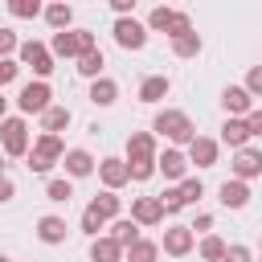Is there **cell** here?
Wrapping results in <instances>:
<instances>
[{
    "mask_svg": "<svg viewBox=\"0 0 262 262\" xmlns=\"http://www.w3.org/2000/svg\"><path fill=\"white\" fill-rule=\"evenodd\" d=\"M143 156H156V135L151 131H131L127 135V160H143Z\"/></svg>",
    "mask_w": 262,
    "mask_h": 262,
    "instance_id": "7402d4cb",
    "label": "cell"
},
{
    "mask_svg": "<svg viewBox=\"0 0 262 262\" xmlns=\"http://www.w3.org/2000/svg\"><path fill=\"white\" fill-rule=\"evenodd\" d=\"M246 131H250V139H254V135L262 139V111H258V106H254V111L246 115Z\"/></svg>",
    "mask_w": 262,
    "mask_h": 262,
    "instance_id": "7bdbcfd3",
    "label": "cell"
},
{
    "mask_svg": "<svg viewBox=\"0 0 262 262\" xmlns=\"http://www.w3.org/2000/svg\"><path fill=\"white\" fill-rule=\"evenodd\" d=\"M90 262H123V246L115 237L98 233V237H90Z\"/></svg>",
    "mask_w": 262,
    "mask_h": 262,
    "instance_id": "ac0fdd59",
    "label": "cell"
},
{
    "mask_svg": "<svg viewBox=\"0 0 262 262\" xmlns=\"http://www.w3.org/2000/svg\"><path fill=\"white\" fill-rule=\"evenodd\" d=\"M0 262H12V258H4V254H0Z\"/></svg>",
    "mask_w": 262,
    "mask_h": 262,
    "instance_id": "681fc988",
    "label": "cell"
},
{
    "mask_svg": "<svg viewBox=\"0 0 262 262\" xmlns=\"http://www.w3.org/2000/svg\"><path fill=\"white\" fill-rule=\"evenodd\" d=\"M115 45L119 49H127V53H135V49H143L147 45V25H139L135 16H115Z\"/></svg>",
    "mask_w": 262,
    "mask_h": 262,
    "instance_id": "8992f818",
    "label": "cell"
},
{
    "mask_svg": "<svg viewBox=\"0 0 262 262\" xmlns=\"http://www.w3.org/2000/svg\"><path fill=\"white\" fill-rule=\"evenodd\" d=\"M94 156L86 151V147H66V156H61V168H66V176H74V180H82V176H90L94 172Z\"/></svg>",
    "mask_w": 262,
    "mask_h": 262,
    "instance_id": "4fadbf2b",
    "label": "cell"
},
{
    "mask_svg": "<svg viewBox=\"0 0 262 262\" xmlns=\"http://www.w3.org/2000/svg\"><path fill=\"white\" fill-rule=\"evenodd\" d=\"M106 4H111V8L119 12V16H131V8H135L139 0H106Z\"/></svg>",
    "mask_w": 262,
    "mask_h": 262,
    "instance_id": "bcb514c9",
    "label": "cell"
},
{
    "mask_svg": "<svg viewBox=\"0 0 262 262\" xmlns=\"http://www.w3.org/2000/svg\"><path fill=\"white\" fill-rule=\"evenodd\" d=\"M61 156H66V143H61V135H37V143L29 147V172H37V176H45L53 164H61Z\"/></svg>",
    "mask_w": 262,
    "mask_h": 262,
    "instance_id": "7a4b0ae2",
    "label": "cell"
},
{
    "mask_svg": "<svg viewBox=\"0 0 262 262\" xmlns=\"http://www.w3.org/2000/svg\"><path fill=\"white\" fill-rule=\"evenodd\" d=\"M156 172H164V180H184L188 176V156L180 151V147H164L160 156H156Z\"/></svg>",
    "mask_w": 262,
    "mask_h": 262,
    "instance_id": "9c48e42d",
    "label": "cell"
},
{
    "mask_svg": "<svg viewBox=\"0 0 262 262\" xmlns=\"http://www.w3.org/2000/svg\"><path fill=\"white\" fill-rule=\"evenodd\" d=\"M172 16H176V12L164 8V4L151 8V16H147V33H168V29H172Z\"/></svg>",
    "mask_w": 262,
    "mask_h": 262,
    "instance_id": "d6a6232c",
    "label": "cell"
},
{
    "mask_svg": "<svg viewBox=\"0 0 262 262\" xmlns=\"http://www.w3.org/2000/svg\"><path fill=\"white\" fill-rule=\"evenodd\" d=\"M192 246H196V233H192L188 225H172V229H164V237H160V250H164L168 258H184Z\"/></svg>",
    "mask_w": 262,
    "mask_h": 262,
    "instance_id": "ba28073f",
    "label": "cell"
},
{
    "mask_svg": "<svg viewBox=\"0 0 262 262\" xmlns=\"http://www.w3.org/2000/svg\"><path fill=\"white\" fill-rule=\"evenodd\" d=\"M217 201H221L225 209H246V205H250V184H246V180H221Z\"/></svg>",
    "mask_w": 262,
    "mask_h": 262,
    "instance_id": "2e32d148",
    "label": "cell"
},
{
    "mask_svg": "<svg viewBox=\"0 0 262 262\" xmlns=\"http://www.w3.org/2000/svg\"><path fill=\"white\" fill-rule=\"evenodd\" d=\"M49 4H57V0H49Z\"/></svg>",
    "mask_w": 262,
    "mask_h": 262,
    "instance_id": "f907efd6",
    "label": "cell"
},
{
    "mask_svg": "<svg viewBox=\"0 0 262 262\" xmlns=\"http://www.w3.org/2000/svg\"><path fill=\"white\" fill-rule=\"evenodd\" d=\"M176 188H180V201H184V205H196V201L205 196V184H201V176H184Z\"/></svg>",
    "mask_w": 262,
    "mask_h": 262,
    "instance_id": "4dcf8cb0",
    "label": "cell"
},
{
    "mask_svg": "<svg viewBox=\"0 0 262 262\" xmlns=\"http://www.w3.org/2000/svg\"><path fill=\"white\" fill-rule=\"evenodd\" d=\"M156 201L164 205V217H168V213H180V209H184V201H180V188H164V192H160Z\"/></svg>",
    "mask_w": 262,
    "mask_h": 262,
    "instance_id": "8d00e7d4",
    "label": "cell"
},
{
    "mask_svg": "<svg viewBox=\"0 0 262 262\" xmlns=\"http://www.w3.org/2000/svg\"><path fill=\"white\" fill-rule=\"evenodd\" d=\"M221 106H225L229 119H246V115L254 111V98H250L246 86H225V90H221Z\"/></svg>",
    "mask_w": 262,
    "mask_h": 262,
    "instance_id": "30bf717a",
    "label": "cell"
},
{
    "mask_svg": "<svg viewBox=\"0 0 262 262\" xmlns=\"http://www.w3.org/2000/svg\"><path fill=\"white\" fill-rule=\"evenodd\" d=\"M172 53H176V57H196V53H201V33L192 29V33H184V37H172Z\"/></svg>",
    "mask_w": 262,
    "mask_h": 262,
    "instance_id": "f1b7e54d",
    "label": "cell"
},
{
    "mask_svg": "<svg viewBox=\"0 0 262 262\" xmlns=\"http://www.w3.org/2000/svg\"><path fill=\"white\" fill-rule=\"evenodd\" d=\"M156 258H160V242H147V237H139L123 250V262H156Z\"/></svg>",
    "mask_w": 262,
    "mask_h": 262,
    "instance_id": "484cf974",
    "label": "cell"
},
{
    "mask_svg": "<svg viewBox=\"0 0 262 262\" xmlns=\"http://www.w3.org/2000/svg\"><path fill=\"white\" fill-rule=\"evenodd\" d=\"M188 229H192V233H209V229H213V213H196V221H192Z\"/></svg>",
    "mask_w": 262,
    "mask_h": 262,
    "instance_id": "ee69618b",
    "label": "cell"
},
{
    "mask_svg": "<svg viewBox=\"0 0 262 262\" xmlns=\"http://www.w3.org/2000/svg\"><path fill=\"white\" fill-rule=\"evenodd\" d=\"M4 119H8V98L0 94V123H4Z\"/></svg>",
    "mask_w": 262,
    "mask_h": 262,
    "instance_id": "7dc6e473",
    "label": "cell"
},
{
    "mask_svg": "<svg viewBox=\"0 0 262 262\" xmlns=\"http://www.w3.org/2000/svg\"><path fill=\"white\" fill-rule=\"evenodd\" d=\"M8 4V12L16 16V20H33V16H41L45 8H41V0H4Z\"/></svg>",
    "mask_w": 262,
    "mask_h": 262,
    "instance_id": "f546056e",
    "label": "cell"
},
{
    "mask_svg": "<svg viewBox=\"0 0 262 262\" xmlns=\"http://www.w3.org/2000/svg\"><path fill=\"white\" fill-rule=\"evenodd\" d=\"M0 143H4V156H29L33 139H29V123H25V115L0 123Z\"/></svg>",
    "mask_w": 262,
    "mask_h": 262,
    "instance_id": "5b68a950",
    "label": "cell"
},
{
    "mask_svg": "<svg viewBox=\"0 0 262 262\" xmlns=\"http://www.w3.org/2000/svg\"><path fill=\"white\" fill-rule=\"evenodd\" d=\"M188 164H196V168H213L217 164V139H209V135H192V143H188Z\"/></svg>",
    "mask_w": 262,
    "mask_h": 262,
    "instance_id": "9a60e30c",
    "label": "cell"
},
{
    "mask_svg": "<svg viewBox=\"0 0 262 262\" xmlns=\"http://www.w3.org/2000/svg\"><path fill=\"white\" fill-rule=\"evenodd\" d=\"M12 196H16V184H12L8 176H0V205H4V201H12Z\"/></svg>",
    "mask_w": 262,
    "mask_h": 262,
    "instance_id": "f6af8a7d",
    "label": "cell"
},
{
    "mask_svg": "<svg viewBox=\"0 0 262 262\" xmlns=\"http://www.w3.org/2000/svg\"><path fill=\"white\" fill-rule=\"evenodd\" d=\"M66 233H70V225H66V217H57V213H45V217L37 221V237H41L45 246H61Z\"/></svg>",
    "mask_w": 262,
    "mask_h": 262,
    "instance_id": "e0dca14e",
    "label": "cell"
},
{
    "mask_svg": "<svg viewBox=\"0 0 262 262\" xmlns=\"http://www.w3.org/2000/svg\"><path fill=\"white\" fill-rule=\"evenodd\" d=\"M221 143H229L233 151H237V147H250L246 119H229V115H225V123H221Z\"/></svg>",
    "mask_w": 262,
    "mask_h": 262,
    "instance_id": "ffe728a7",
    "label": "cell"
},
{
    "mask_svg": "<svg viewBox=\"0 0 262 262\" xmlns=\"http://www.w3.org/2000/svg\"><path fill=\"white\" fill-rule=\"evenodd\" d=\"M53 90H49V82L45 78H37V82H25L20 86V94H16V106H20V115H45L53 102Z\"/></svg>",
    "mask_w": 262,
    "mask_h": 262,
    "instance_id": "277c9868",
    "label": "cell"
},
{
    "mask_svg": "<svg viewBox=\"0 0 262 262\" xmlns=\"http://www.w3.org/2000/svg\"><path fill=\"white\" fill-rule=\"evenodd\" d=\"M115 98H119V82H115V78L102 74V78L90 82V102H94V106H115Z\"/></svg>",
    "mask_w": 262,
    "mask_h": 262,
    "instance_id": "d6986e66",
    "label": "cell"
},
{
    "mask_svg": "<svg viewBox=\"0 0 262 262\" xmlns=\"http://www.w3.org/2000/svg\"><path fill=\"white\" fill-rule=\"evenodd\" d=\"M45 196H49L53 205H70V196H74V184H70V180H49V184H45Z\"/></svg>",
    "mask_w": 262,
    "mask_h": 262,
    "instance_id": "e575fe53",
    "label": "cell"
},
{
    "mask_svg": "<svg viewBox=\"0 0 262 262\" xmlns=\"http://www.w3.org/2000/svg\"><path fill=\"white\" fill-rule=\"evenodd\" d=\"M16 74H20V61H12V57H0V90H4V86H8Z\"/></svg>",
    "mask_w": 262,
    "mask_h": 262,
    "instance_id": "60d3db41",
    "label": "cell"
},
{
    "mask_svg": "<svg viewBox=\"0 0 262 262\" xmlns=\"http://www.w3.org/2000/svg\"><path fill=\"white\" fill-rule=\"evenodd\" d=\"M221 262H254V254H250V246H225Z\"/></svg>",
    "mask_w": 262,
    "mask_h": 262,
    "instance_id": "ab89813d",
    "label": "cell"
},
{
    "mask_svg": "<svg viewBox=\"0 0 262 262\" xmlns=\"http://www.w3.org/2000/svg\"><path fill=\"white\" fill-rule=\"evenodd\" d=\"M254 176H262V151L237 147L233 151V180H254Z\"/></svg>",
    "mask_w": 262,
    "mask_h": 262,
    "instance_id": "5bb4252c",
    "label": "cell"
},
{
    "mask_svg": "<svg viewBox=\"0 0 262 262\" xmlns=\"http://www.w3.org/2000/svg\"><path fill=\"white\" fill-rule=\"evenodd\" d=\"M127 172H131V180H151V176H156V156L127 160Z\"/></svg>",
    "mask_w": 262,
    "mask_h": 262,
    "instance_id": "836d02e7",
    "label": "cell"
},
{
    "mask_svg": "<svg viewBox=\"0 0 262 262\" xmlns=\"http://www.w3.org/2000/svg\"><path fill=\"white\" fill-rule=\"evenodd\" d=\"M98 41H94V33L90 29H61V33H53V41H49V53L53 57H82L86 49H94Z\"/></svg>",
    "mask_w": 262,
    "mask_h": 262,
    "instance_id": "3957f363",
    "label": "cell"
},
{
    "mask_svg": "<svg viewBox=\"0 0 262 262\" xmlns=\"http://www.w3.org/2000/svg\"><path fill=\"white\" fill-rule=\"evenodd\" d=\"M131 221H135L139 229L160 225V221H164V205H160L156 196H135V201H131Z\"/></svg>",
    "mask_w": 262,
    "mask_h": 262,
    "instance_id": "7c38bea8",
    "label": "cell"
},
{
    "mask_svg": "<svg viewBox=\"0 0 262 262\" xmlns=\"http://www.w3.org/2000/svg\"><path fill=\"white\" fill-rule=\"evenodd\" d=\"M184 33H192V16H188V12H176V16H172L168 37H184Z\"/></svg>",
    "mask_w": 262,
    "mask_h": 262,
    "instance_id": "74e56055",
    "label": "cell"
},
{
    "mask_svg": "<svg viewBox=\"0 0 262 262\" xmlns=\"http://www.w3.org/2000/svg\"><path fill=\"white\" fill-rule=\"evenodd\" d=\"M0 176H4V156H0Z\"/></svg>",
    "mask_w": 262,
    "mask_h": 262,
    "instance_id": "c3c4849f",
    "label": "cell"
},
{
    "mask_svg": "<svg viewBox=\"0 0 262 262\" xmlns=\"http://www.w3.org/2000/svg\"><path fill=\"white\" fill-rule=\"evenodd\" d=\"M20 49V41H16V33L12 29H0V57H12Z\"/></svg>",
    "mask_w": 262,
    "mask_h": 262,
    "instance_id": "f35d334b",
    "label": "cell"
},
{
    "mask_svg": "<svg viewBox=\"0 0 262 262\" xmlns=\"http://www.w3.org/2000/svg\"><path fill=\"white\" fill-rule=\"evenodd\" d=\"M90 209H94L102 221H115V217H119V209H123V196H119V192H111V188H102V192L90 201Z\"/></svg>",
    "mask_w": 262,
    "mask_h": 262,
    "instance_id": "603a6c76",
    "label": "cell"
},
{
    "mask_svg": "<svg viewBox=\"0 0 262 262\" xmlns=\"http://www.w3.org/2000/svg\"><path fill=\"white\" fill-rule=\"evenodd\" d=\"M98 176H102V188H111V192H119L123 184H131L127 160H119V156H106V160L98 164Z\"/></svg>",
    "mask_w": 262,
    "mask_h": 262,
    "instance_id": "8fae6325",
    "label": "cell"
},
{
    "mask_svg": "<svg viewBox=\"0 0 262 262\" xmlns=\"http://www.w3.org/2000/svg\"><path fill=\"white\" fill-rule=\"evenodd\" d=\"M196 250H201V258H205V262H221V254H225V242H221L217 233H205Z\"/></svg>",
    "mask_w": 262,
    "mask_h": 262,
    "instance_id": "1f68e13d",
    "label": "cell"
},
{
    "mask_svg": "<svg viewBox=\"0 0 262 262\" xmlns=\"http://www.w3.org/2000/svg\"><path fill=\"white\" fill-rule=\"evenodd\" d=\"M168 90H172V82L164 74H151L139 82V102H160V98H168Z\"/></svg>",
    "mask_w": 262,
    "mask_h": 262,
    "instance_id": "44dd1931",
    "label": "cell"
},
{
    "mask_svg": "<svg viewBox=\"0 0 262 262\" xmlns=\"http://www.w3.org/2000/svg\"><path fill=\"white\" fill-rule=\"evenodd\" d=\"M151 135H164L168 143L188 147L192 135H196V127H192V119H188L184 111H160V115L151 119Z\"/></svg>",
    "mask_w": 262,
    "mask_h": 262,
    "instance_id": "6da1fadb",
    "label": "cell"
},
{
    "mask_svg": "<svg viewBox=\"0 0 262 262\" xmlns=\"http://www.w3.org/2000/svg\"><path fill=\"white\" fill-rule=\"evenodd\" d=\"M102 66H106V57H102V49L94 45V49H86V53L78 57V66H74V70H78L82 78H90V82H94V78H102Z\"/></svg>",
    "mask_w": 262,
    "mask_h": 262,
    "instance_id": "d4e9b609",
    "label": "cell"
},
{
    "mask_svg": "<svg viewBox=\"0 0 262 262\" xmlns=\"http://www.w3.org/2000/svg\"><path fill=\"white\" fill-rule=\"evenodd\" d=\"M70 119H74V115H70V106H49V111L41 115V131H45V135H57V131H66V127H70Z\"/></svg>",
    "mask_w": 262,
    "mask_h": 262,
    "instance_id": "4316f807",
    "label": "cell"
},
{
    "mask_svg": "<svg viewBox=\"0 0 262 262\" xmlns=\"http://www.w3.org/2000/svg\"><path fill=\"white\" fill-rule=\"evenodd\" d=\"M16 61L29 66L37 78H49V74H53V53H49V45H41V41H20Z\"/></svg>",
    "mask_w": 262,
    "mask_h": 262,
    "instance_id": "52a82bcc",
    "label": "cell"
},
{
    "mask_svg": "<svg viewBox=\"0 0 262 262\" xmlns=\"http://www.w3.org/2000/svg\"><path fill=\"white\" fill-rule=\"evenodd\" d=\"M246 90H250V98H262V66H254L246 74Z\"/></svg>",
    "mask_w": 262,
    "mask_h": 262,
    "instance_id": "b9f144b4",
    "label": "cell"
},
{
    "mask_svg": "<svg viewBox=\"0 0 262 262\" xmlns=\"http://www.w3.org/2000/svg\"><path fill=\"white\" fill-rule=\"evenodd\" d=\"M45 20H49V29L53 33H61V29H70L74 25V8L66 4V0H57V4H45V12H41Z\"/></svg>",
    "mask_w": 262,
    "mask_h": 262,
    "instance_id": "cb8c5ba5",
    "label": "cell"
},
{
    "mask_svg": "<svg viewBox=\"0 0 262 262\" xmlns=\"http://www.w3.org/2000/svg\"><path fill=\"white\" fill-rule=\"evenodd\" d=\"M102 229H106V221H102V217L86 205V209H82V233H86V237H98Z\"/></svg>",
    "mask_w": 262,
    "mask_h": 262,
    "instance_id": "d590c367",
    "label": "cell"
},
{
    "mask_svg": "<svg viewBox=\"0 0 262 262\" xmlns=\"http://www.w3.org/2000/svg\"><path fill=\"white\" fill-rule=\"evenodd\" d=\"M106 237H115V242H119V246L127 250L131 242H139V225H135L131 217H115V221H111V233H106Z\"/></svg>",
    "mask_w": 262,
    "mask_h": 262,
    "instance_id": "83f0119b",
    "label": "cell"
}]
</instances>
